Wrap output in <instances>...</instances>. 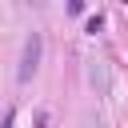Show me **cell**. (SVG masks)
<instances>
[{
	"instance_id": "cell-1",
	"label": "cell",
	"mask_w": 128,
	"mask_h": 128,
	"mask_svg": "<svg viewBox=\"0 0 128 128\" xmlns=\"http://www.w3.org/2000/svg\"><path fill=\"white\" fill-rule=\"evenodd\" d=\"M40 56H44V36H40V32H32V36L24 40L20 68H16V80H20V84H28V80L36 76V68H40Z\"/></svg>"
},
{
	"instance_id": "cell-2",
	"label": "cell",
	"mask_w": 128,
	"mask_h": 128,
	"mask_svg": "<svg viewBox=\"0 0 128 128\" xmlns=\"http://www.w3.org/2000/svg\"><path fill=\"white\" fill-rule=\"evenodd\" d=\"M88 80H92L100 92H108V68H104L100 60H96V64H88Z\"/></svg>"
},
{
	"instance_id": "cell-3",
	"label": "cell",
	"mask_w": 128,
	"mask_h": 128,
	"mask_svg": "<svg viewBox=\"0 0 128 128\" xmlns=\"http://www.w3.org/2000/svg\"><path fill=\"white\" fill-rule=\"evenodd\" d=\"M100 24H104V16L96 12V16H88V32H100Z\"/></svg>"
}]
</instances>
